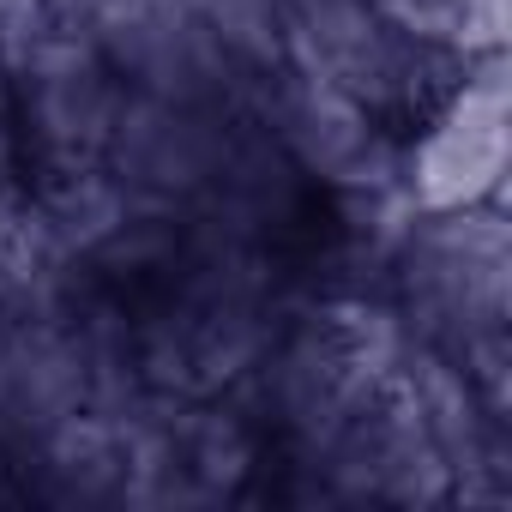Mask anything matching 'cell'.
<instances>
[{
	"label": "cell",
	"instance_id": "cell-2",
	"mask_svg": "<svg viewBox=\"0 0 512 512\" xmlns=\"http://www.w3.org/2000/svg\"><path fill=\"white\" fill-rule=\"evenodd\" d=\"M506 43V0H458V49L494 55Z\"/></svg>",
	"mask_w": 512,
	"mask_h": 512
},
{
	"label": "cell",
	"instance_id": "cell-1",
	"mask_svg": "<svg viewBox=\"0 0 512 512\" xmlns=\"http://www.w3.org/2000/svg\"><path fill=\"white\" fill-rule=\"evenodd\" d=\"M506 175V61L470 55L452 97L422 121L404 151V193L416 211H470L500 193Z\"/></svg>",
	"mask_w": 512,
	"mask_h": 512
}]
</instances>
